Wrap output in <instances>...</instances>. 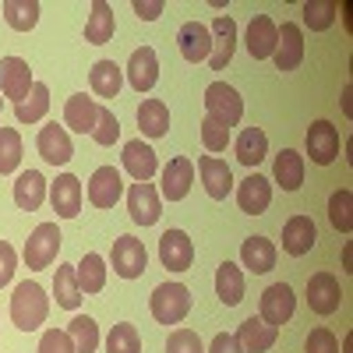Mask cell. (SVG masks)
<instances>
[{"mask_svg":"<svg viewBox=\"0 0 353 353\" xmlns=\"http://www.w3.org/2000/svg\"><path fill=\"white\" fill-rule=\"evenodd\" d=\"M272 61H276L279 71H297L304 64V28L297 21H283Z\"/></svg>","mask_w":353,"mask_h":353,"instance_id":"17","label":"cell"},{"mask_svg":"<svg viewBox=\"0 0 353 353\" xmlns=\"http://www.w3.org/2000/svg\"><path fill=\"white\" fill-rule=\"evenodd\" d=\"M216 297L226 307H237L244 301V272H241V265L223 261L219 269H216Z\"/></svg>","mask_w":353,"mask_h":353,"instance_id":"32","label":"cell"},{"mask_svg":"<svg viewBox=\"0 0 353 353\" xmlns=\"http://www.w3.org/2000/svg\"><path fill=\"white\" fill-rule=\"evenodd\" d=\"M39 353H74L68 329H46L43 339H39Z\"/></svg>","mask_w":353,"mask_h":353,"instance_id":"48","label":"cell"},{"mask_svg":"<svg viewBox=\"0 0 353 353\" xmlns=\"http://www.w3.org/2000/svg\"><path fill=\"white\" fill-rule=\"evenodd\" d=\"M113 32H117L113 8L106 4V0H96V4H92V14H88V21H85V43L103 46V43L113 39Z\"/></svg>","mask_w":353,"mask_h":353,"instance_id":"33","label":"cell"},{"mask_svg":"<svg viewBox=\"0 0 353 353\" xmlns=\"http://www.w3.org/2000/svg\"><path fill=\"white\" fill-rule=\"evenodd\" d=\"M159 198L166 201H184L191 184H194V163L188 156H173L166 166H163V181H159Z\"/></svg>","mask_w":353,"mask_h":353,"instance_id":"14","label":"cell"},{"mask_svg":"<svg viewBox=\"0 0 353 353\" xmlns=\"http://www.w3.org/2000/svg\"><path fill=\"white\" fill-rule=\"evenodd\" d=\"M233 149H237L241 166L254 170L265 156H269V138H265V131H261V128H244V131L237 134V141H233Z\"/></svg>","mask_w":353,"mask_h":353,"instance_id":"34","label":"cell"},{"mask_svg":"<svg viewBox=\"0 0 353 353\" xmlns=\"http://www.w3.org/2000/svg\"><path fill=\"white\" fill-rule=\"evenodd\" d=\"M163 0H134V14L141 18V21H156L159 14H163Z\"/></svg>","mask_w":353,"mask_h":353,"instance_id":"51","label":"cell"},{"mask_svg":"<svg viewBox=\"0 0 353 353\" xmlns=\"http://www.w3.org/2000/svg\"><path fill=\"white\" fill-rule=\"evenodd\" d=\"M46 194H50V184H46V176L39 170L18 173V181H14V205L21 212H39V205L46 201Z\"/></svg>","mask_w":353,"mask_h":353,"instance_id":"26","label":"cell"},{"mask_svg":"<svg viewBox=\"0 0 353 353\" xmlns=\"http://www.w3.org/2000/svg\"><path fill=\"white\" fill-rule=\"evenodd\" d=\"M276 39H279V25H276L269 14H254V18L248 21L244 46H248V53H251V61H272Z\"/></svg>","mask_w":353,"mask_h":353,"instance_id":"9","label":"cell"},{"mask_svg":"<svg viewBox=\"0 0 353 353\" xmlns=\"http://www.w3.org/2000/svg\"><path fill=\"white\" fill-rule=\"evenodd\" d=\"M138 128L145 138H163L170 131V106L163 99H145L138 106Z\"/></svg>","mask_w":353,"mask_h":353,"instance_id":"35","label":"cell"},{"mask_svg":"<svg viewBox=\"0 0 353 353\" xmlns=\"http://www.w3.org/2000/svg\"><path fill=\"white\" fill-rule=\"evenodd\" d=\"M212 53H209V68L212 71H223L230 61H233V50H237V21H233L230 14H216L212 25Z\"/></svg>","mask_w":353,"mask_h":353,"instance_id":"13","label":"cell"},{"mask_svg":"<svg viewBox=\"0 0 353 353\" xmlns=\"http://www.w3.org/2000/svg\"><path fill=\"white\" fill-rule=\"evenodd\" d=\"M343 304V290H339V279L332 272H314L307 279V307L321 318L336 314Z\"/></svg>","mask_w":353,"mask_h":353,"instance_id":"8","label":"cell"},{"mask_svg":"<svg viewBox=\"0 0 353 353\" xmlns=\"http://www.w3.org/2000/svg\"><path fill=\"white\" fill-rule=\"evenodd\" d=\"M128 212L138 226H156L163 216V198L149 181H134L128 188Z\"/></svg>","mask_w":353,"mask_h":353,"instance_id":"7","label":"cell"},{"mask_svg":"<svg viewBox=\"0 0 353 353\" xmlns=\"http://www.w3.org/2000/svg\"><path fill=\"white\" fill-rule=\"evenodd\" d=\"M166 353H205L194 329H173L166 339Z\"/></svg>","mask_w":353,"mask_h":353,"instance_id":"46","label":"cell"},{"mask_svg":"<svg viewBox=\"0 0 353 353\" xmlns=\"http://www.w3.org/2000/svg\"><path fill=\"white\" fill-rule=\"evenodd\" d=\"M205 353H244L241 350V343H237V336L233 332H216V339L209 343V350Z\"/></svg>","mask_w":353,"mask_h":353,"instance_id":"50","label":"cell"},{"mask_svg":"<svg viewBox=\"0 0 353 353\" xmlns=\"http://www.w3.org/2000/svg\"><path fill=\"white\" fill-rule=\"evenodd\" d=\"M314 244H318V226H314L311 216L297 212V216H290L283 223V251L290 258H304Z\"/></svg>","mask_w":353,"mask_h":353,"instance_id":"15","label":"cell"},{"mask_svg":"<svg viewBox=\"0 0 353 353\" xmlns=\"http://www.w3.org/2000/svg\"><path fill=\"white\" fill-rule=\"evenodd\" d=\"M50 314V297H46V290L32 279H25L14 286V297H11V321H14V329L21 332H36L43 321Z\"/></svg>","mask_w":353,"mask_h":353,"instance_id":"1","label":"cell"},{"mask_svg":"<svg viewBox=\"0 0 353 353\" xmlns=\"http://www.w3.org/2000/svg\"><path fill=\"white\" fill-rule=\"evenodd\" d=\"M36 149H39V156H43L50 166H64V163H71V156H74V145H71L68 128H61L57 121L46 124V128H39Z\"/></svg>","mask_w":353,"mask_h":353,"instance_id":"20","label":"cell"},{"mask_svg":"<svg viewBox=\"0 0 353 353\" xmlns=\"http://www.w3.org/2000/svg\"><path fill=\"white\" fill-rule=\"evenodd\" d=\"M106 353H141V336L131 321H121L113 325L106 336Z\"/></svg>","mask_w":353,"mask_h":353,"instance_id":"42","label":"cell"},{"mask_svg":"<svg viewBox=\"0 0 353 353\" xmlns=\"http://www.w3.org/2000/svg\"><path fill=\"white\" fill-rule=\"evenodd\" d=\"M176 46H181V57H184L188 64L209 61V53H212V32H209V25L184 21L181 32H176Z\"/></svg>","mask_w":353,"mask_h":353,"instance_id":"21","label":"cell"},{"mask_svg":"<svg viewBox=\"0 0 353 353\" xmlns=\"http://www.w3.org/2000/svg\"><path fill=\"white\" fill-rule=\"evenodd\" d=\"M88 85L99 99H117L124 88V68H117L113 61H96L88 71Z\"/></svg>","mask_w":353,"mask_h":353,"instance_id":"30","label":"cell"},{"mask_svg":"<svg viewBox=\"0 0 353 353\" xmlns=\"http://www.w3.org/2000/svg\"><path fill=\"white\" fill-rule=\"evenodd\" d=\"M0 113H4V96H0Z\"/></svg>","mask_w":353,"mask_h":353,"instance_id":"52","label":"cell"},{"mask_svg":"<svg viewBox=\"0 0 353 353\" xmlns=\"http://www.w3.org/2000/svg\"><path fill=\"white\" fill-rule=\"evenodd\" d=\"M81 198H85V191H81V181L74 173H61L50 184V205L61 219H74L81 212Z\"/></svg>","mask_w":353,"mask_h":353,"instance_id":"19","label":"cell"},{"mask_svg":"<svg viewBox=\"0 0 353 353\" xmlns=\"http://www.w3.org/2000/svg\"><path fill=\"white\" fill-rule=\"evenodd\" d=\"M110 265L121 279H141L145 269H149V251H145V244L138 237L124 233V237H117L113 248H110Z\"/></svg>","mask_w":353,"mask_h":353,"instance_id":"5","label":"cell"},{"mask_svg":"<svg viewBox=\"0 0 353 353\" xmlns=\"http://www.w3.org/2000/svg\"><path fill=\"white\" fill-rule=\"evenodd\" d=\"M96 121H99V103L88 99L85 92H78V96H71V99L64 103V128H68V131L92 134Z\"/></svg>","mask_w":353,"mask_h":353,"instance_id":"27","label":"cell"},{"mask_svg":"<svg viewBox=\"0 0 353 353\" xmlns=\"http://www.w3.org/2000/svg\"><path fill=\"white\" fill-rule=\"evenodd\" d=\"M241 261H244V269L254 272V276L272 272L276 269V244L269 237H248L241 244Z\"/></svg>","mask_w":353,"mask_h":353,"instance_id":"28","label":"cell"},{"mask_svg":"<svg viewBox=\"0 0 353 353\" xmlns=\"http://www.w3.org/2000/svg\"><path fill=\"white\" fill-rule=\"evenodd\" d=\"M149 311L159 325H181L191 311V290L184 283H159L149 297Z\"/></svg>","mask_w":353,"mask_h":353,"instance_id":"2","label":"cell"},{"mask_svg":"<svg viewBox=\"0 0 353 353\" xmlns=\"http://www.w3.org/2000/svg\"><path fill=\"white\" fill-rule=\"evenodd\" d=\"M74 279H78L81 297H85V293H103V286H106V258L96 254V251H88L74 265Z\"/></svg>","mask_w":353,"mask_h":353,"instance_id":"31","label":"cell"},{"mask_svg":"<svg viewBox=\"0 0 353 353\" xmlns=\"http://www.w3.org/2000/svg\"><path fill=\"white\" fill-rule=\"evenodd\" d=\"M53 297L64 311H78L81 304V290H78V279H74V265H61L53 276Z\"/></svg>","mask_w":353,"mask_h":353,"instance_id":"38","label":"cell"},{"mask_svg":"<svg viewBox=\"0 0 353 353\" xmlns=\"http://www.w3.org/2000/svg\"><path fill=\"white\" fill-rule=\"evenodd\" d=\"M21 166V134L14 128H0V176Z\"/></svg>","mask_w":353,"mask_h":353,"instance_id":"40","label":"cell"},{"mask_svg":"<svg viewBox=\"0 0 353 353\" xmlns=\"http://www.w3.org/2000/svg\"><path fill=\"white\" fill-rule=\"evenodd\" d=\"M32 92V68L21 57H4L0 61V96L14 99V106Z\"/></svg>","mask_w":353,"mask_h":353,"instance_id":"12","label":"cell"},{"mask_svg":"<svg viewBox=\"0 0 353 353\" xmlns=\"http://www.w3.org/2000/svg\"><path fill=\"white\" fill-rule=\"evenodd\" d=\"M198 131H201V145H205L209 152H223L226 145H230V131H226L223 124H216L212 117H205Z\"/></svg>","mask_w":353,"mask_h":353,"instance_id":"45","label":"cell"},{"mask_svg":"<svg viewBox=\"0 0 353 353\" xmlns=\"http://www.w3.org/2000/svg\"><path fill=\"white\" fill-rule=\"evenodd\" d=\"M64 237H61V230H57V223H39L32 233H28V241H25V265H28V272H43L50 269V265L57 261V251H61Z\"/></svg>","mask_w":353,"mask_h":353,"instance_id":"3","label":"cell"},{"mask_svg":"<svg viewBox=\"0 0 353 353\" xmlns=\"http://www.w3.org/2000/svg\"><path fill=\"white\" fill-rule=\"evenodd\" d=\"M329 223L339 230V233H350L353 230V191H332L329 198Z\"/></svg>","mask_w":353,"mask_h":353,"instance_id":"41","label":"cell"},{"mask_svg":"<svg viewBox=\"0 0 353 353\" xmlns=\"http://www.w3.org/2000/svg\"><path fill=\"white\" fill-rule=\"evenodd\" d=\"M198 173H201L205 194H209L212 201H226V194L233 191V170L226 166V159L201 156V159H198Z\"/></svg>","mask_w":353,"mask_h":353,"instance_id":"24","label":"cell"},{"mask_svg":"<svg viewBox=\"0 0 353 353\" xmlns=\"http://www.w3.org/2000/svg\"><path fill=\"white\" fill-rule=\"evenodd\" d=\"M272 181L290 194L301 191V184H304V156L297 149H283L272 163Z\"/></svg>","mask_w":353,"mask_h":353,"instance_id":"29","label":"cell"},{"mask_svg":"<svg viewBox=\"0 0 353 353\" xmlns=\"http://www.w3.org/2000/svg\"><path fill=\"white\" fill-rule=\"evenodd\" d=\"M0 11H4V21L14 28V32H32V28L39 25V4L36 0H4Z\"/></svg>","mask_w":353,"mask_h":353,"instance_id":"37","label":"cell"},{"mask_svg":"<svg viewBox=\"0 0 353 353\" xmlns=\"http://www.w3.org/2000/svg\"><path fill=\"white\" fill-rule=\"evenodd\" d=\"M301 11H304V25L311 32H325V28L336 25V4L332 0H307Z\"/></svg>","mask_w":353,"mask_h":353,"instance_id":"43","label":"cell"},{"mask_svg":"<svg viewBox=\"0 0 353 353\" xmlns=\"http://www.w3.org/2000/svg\"><path fill=\"white\" fill-rule=\"evenodd\" d=\"M124 74H128V85L134 88V92H152L156 81H159V57H156V50L152 46H138L131 53Z\"/></svg>","mask_w":353,"mask_h":353,"instance_id":"16","label":"cell"},{"mask_svg":"<svg viewBox=\"0 0 353 353\" xmlns=\"http://www.w3.org/2000/svg\"><path fill=\"white\" fill-rule=\"evenodd\" d=\"M124 194V181H121V170L117 166H99L92 176H88V201L96 209H113Z\"/></svg>","mask_w":353,"mask_h":353,"instance_id":"18","label":"cell"},{"mask_svg":"<svg viewBox=\"0 0 353 353\" xmlns=\"http://www.w3.org/2000/svg\"><path fill=\"white\" fill-rule=\"evenodd\" d=\"M304 350H307V353H339V339L332 336V329L318 325V329H311V336H307Z\"/></svg>","mask_w":353,"mask_h":353,"instance_id":"47","label":"cell"},{"mask_svg":"<svg viewBox=\"0 0 353 353\" xmlns=\"http://www.w3.org/2000/svg\"><path fill=\"white\" fill-rule=\"evenodd\" d=\"M307 156L314 166H332L339 159V131L332 121H314L307 128Z\"/></svg>","mask_w":353,"mask_h":353,"instance_id":"11","label":"cell"},{"mask_svg":"<svg viewBox=\"0 0 353 353\" xmlns=\"http://www.w3.org/2000/svg\"><path fill=\"white\" fill-rule=\"evenodd\" d=\"M293 311H297V297H293L290 283H272L269 290L261 293V301H258V318L269 321V325H276V329L286 325V321L293 318Z\"/></svg>","mask_w":353,"mask_h":353,"instance_id":"6","label":"cell"},{"mask_svg":"<svg viewBox=\"0 0 353 353\" xmlns=\"http://www.w3.org/2000/svg\"><path fill=\"white\" fill-rule=\"evenodd\" d=\"M233 336H237V343H241V350H244V353H265V350H272V346H276L279 329L251 314V318H244V321H241V329L233 332Z\"/></svg>","mask_w":353,"mask_h":353,"instance_id":"25","label":"cell"},{"mask_svg":"<svg viewBox=\"0 0 353 353\" xmlns=\"http://www.w3.org/2000/svg\"><path fill=\"white\" fill-rule=\"evenodd\" d=\"M159 261L170 272H188L194 261V241L184 230H166L159 237Z\"/></svg>","mask_w":353,"mask_h":353,"instance_id":"10","label":"cell"},{"mask_svg":"<svg viewBox=\"0 0 353 353\" xmlns=\"http://www.w3.org/2000/svg\"><path fill=\"white\" fill-rule=\"evenodd\" d=\"M46 110H50V88L43 81H32V92L14 106V117H18V124H39Z\"/></svg>","mask_w":353,"mask_h":353,"instance_id":"36","label":"cell"},{"mask_svg":"<svg viewBox=\"0 0 353 353\" xmlns=\"http://www.w3.org/2000/svg\"><path fill=\"white\" fill-rule=\"evenodd\" d=\"M14 269H18V254L8 241H0V286H8L14 279Z\"/></svg>","mask_w":353,"mask_h":353,"instance_id":"49","label":"cell"},{"mask_svg":"<svg viewBox=\"0 0 353 353\" xmlns=\"http://www.w3.org/2000/svg\"><path fill=\"white\" fill-rule=\"evenodd\" d=\"M237 205H241V212H248V216H261L272 205V181L261 176V173H248L244 181L237 184Z\"/></svg>","mask_w":353,"mask_h":353,"instance_id":"22","label":"cell"},{"mask_svg":"<svg viewBox=\"0 0 353 353\" xmlns=\"http://www.w3.org/2000/svg\"><path fill=\"white\" fill-rule=\"evenodd\" d=\"M117 138H121V121L113 117V110L99 106V121H96V128H92V141H96V145H113Z\"/></svg>","mask_w":353,"mask_h":353,"instance_id":"44","label":"cell"},{"mask_svg":"<svg viewBox=\"0 0 353 353\" xmlns=\"http://www.w3.org/2000/svg\"><path fill=\"white\" fill-rule=\"evenodd\" d=\"M68 336L74 343V353H96L99 350V325L88 314H74L71 325H68Z\"/></svg>","mask_w":353,"mask_h":353,"instance_id":"39","label":"cell"},{"mask_svg":"<svg viewBox=\"0 0 353 353\" xmlns=\"http://www.w3.org/2000/svg\"><path fill=\"white\" fill-rule=\"evenodd\" d=\"M205 117H212L216 124H223L226 131L241 124L244 117V99L233 85L226 81H212L209 88H205Z\"/></svg>","mask_w":353,"mask_h":353,"instance_id":"4","label":"cell"},{"mask_svg":"<svg viewBox=\"0 0 353 353\" xmlns=\"http://www.w3.org/2000/svg\"><path fill=\"white\" fill-rule=\"evenodd\" d=\"M124 170L134 176V181H152V176L159 173V156L149 141H141V138H131L124 145V156H121Z\"/></svg>","mask_w":353,"mask_h":353,"instance_id":"23","label":"cell"}]
</instances>
